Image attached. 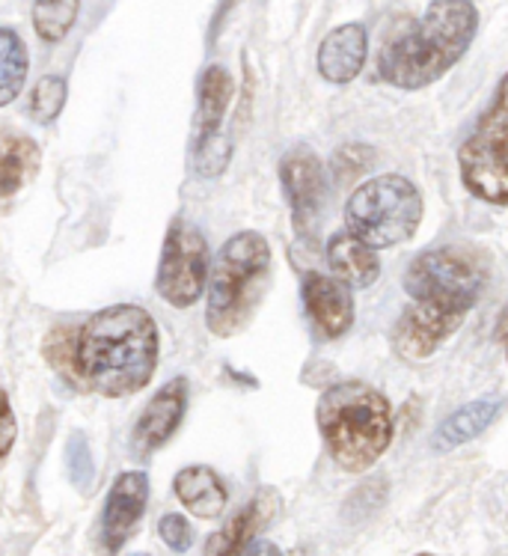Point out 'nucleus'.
Listing matches in <instances>:
<instances>
[{
    "label": "nucleus",
    "mask_w": 508,
    "mask_h": 556,
    "mask_svg": "<svg viewBox=\"0 0 508 556\" xmlns=\"http://www.w3.org/2000/svg\"><path fill=\"white\" fill-rule=\"evenodd\" d=\"M78 378L107 399L143 390L158 366V328L147 309L107 307L78 330L75 340Z\"/></svg>",
    "instance_id": "f257e3e1"
},
{
    "label": "nucleus",
    "mask_w": 508,
    "mask_h": 556,
    "mask_svg": "<svg viewBox=\"0 0 508 556\" xmlns=\"http://www.w3.org/2000/svg\"><path fill=\"white\" fill-rule=\"evenodd\" d=\"M479 10L461 0L429 3L422 18L398 30L378 54V75L398 90H422L443 78L473 46Z\"/></svg>",
    "instance_id": "f03ea898"
},
{
    "label": "nucleus",
    "mask_w": 508,
    "mask_h": 556,
    "mask_svg": "<svg viewBox=\"0 0 508 556\" xmlns=\"http://www.w3.org/2000/svg\"><path fill=\"white\" fill-rule=\"evenodd\" d=\"M318 432L342 470L363 473L393 443V408L381 390L363 381H339L328 387L316 408Z\"/></svg>",
    "instance_id": "7ed1b4c3"
},
{
    "label": "nucleus",
    "mask_w": 508,
    "mask_h": 556,
    "mask_svg": "<svg viewBox=\"0 0 508 556\" xmlns=\"http://www.w3.org/2000/svg\"><path fill=\"white\" fill-rule=\"evenodd\" d=\"M271 283V244L259 232H238L212 265L205 328L215 337H236L247 328Z\"/></svg>",
    "instance_id": "20e7f679"
},
{
    "label": "nucleus",
    "mask_w": 508,
    "mask_h": 556,
    "mask_svg": "<svg viewBox=\"0 0 508 556\" xmlns=\"http://www.w3.org/2000/svg\"><path fill=\"white\" fill-rule=\"evenodd\" d=\"M348 232L366 248L384 250L417 236L422 220V193L398 173L374 176L351 193L345 205Z\"/></svg>",
    "instance_id": "39448f33"
},
{
    "label": "nucleus",
    "mask_w": 508,
    "mask_h": 556,
    "mask_svg": "<svg viewBox=\"0 0 508 556\" xmlns=\"http://www.w3.org/2000/svg\"><path fill=\"white\" fill-rule=\"evenodd\" d=\"M458 167L467 191L494 205H508V75L494 102L458 149Z\"/></svg>",
    "instance_id": "423d86ee"
},
{
    "label": "nucleus",
    "mask_w": 508,
    "mask_h": 556,
    "mask_svg": "<svg viewBox=\"0 0 508 556\" xmlns=\"http://www.w3.org/2000/svg\"><path fill=\"white\" fill-rule=\"evenodd\" d=\"M487 280L485 256L473 248L446 244L426 250L405 271V292L414 301H437L473 309Z\"/></svg>",
    "instance_id": "0eeeda50"
},
{
    "label": "nucleus",
    "mask_w": 508,
    "mask_h": 556,
    "mask_svg": "<svg viewBox=\"0 0 508 556\" xmlns=\"http://www.w3.org/2000/svg\"><path fill=\"white\" fill-rule=\"evenodd\" d=\"M208 274H212V260H208L205 236L191 220L176 217L161 250L158 277H155L158 295L173 307H193L203 298Z\"/></svg>",
    "instance_id": "6e6552de"
},
{
    "label": "nucleus",
    "mask_w": 508,
    "mask_h": 556,
    "mask_svg": "<svg viewBox=\"0 0 508 556\" xmlns=\"http://www.w3.org/2000/svg\"><path fill=\"white\" fill-rule=\"evenodd\" d=\"M236 96V80L224 66L205 68L200 80V108L193 125V170L217 176L226 170L232 155V140L224 131V116Z\"/></svg>",
    "instance_id": "1a4fd4ad"
},
{
    "label": "nucleus",
    "mask_w": 508,
    "mask_h": 556,
    "mask_svg": "<svg viewBox=\"0 0 508 556\" xmlns=\"http://www.w3.org/2000/svg\"><path fill=\"white\" fill-rule=\"evenodd\" d=\"M470 309L455 304H437V301H414L402 313L393 330V349L402 361H426L461 328Z\"/></svg>",
    "instance_id": "9d476101"
},
{
    "label": "nucleus",
    "mask_w": 508,
    "mask_h": 556,
    "mask_svg": "<svg viewBox=\"0 0 508 556\" xmlns=\"http://www.w3.org/2000/svg\"><path fill=\"white\" fill-rule=\"evenodd\" d=\"M280 179L285 200L292 205L297 236L313 239L325 205V167L309 147L289 149L280 161Z\"/></svg>",
    "instance_id": "9b49d317"
},
{
    "label": "nucleus",
    "mask_w": 508,
    "mask_h": 556,
    "mask_svg": "<svg viewBox=\"0 0 508 556\" xmlns=\"http://www.w3.org/2000/svg\"><path fill=\"white\" fill-rule=\"evenodd\" d=\"M149 479L147 473H123L113 482L107 503L102 511V545L107 554H116L119 547L135 535L137 523L147 515Z\"/></svg>",
    "instance_id": "f8f14e48"
},
{
    "label": "nucleus",
    "mask_w": 508,
    "mask_h": 556,
    "mask_svg": "<svg viewBox=\"0 0 508 556\" xmlns=\"http://www.w3.org/2000/svg\"><path fill=\"white\" fill-rule=\"evenodd\" d=\"M185 405H188V384L181 378L161 387L158 393L149 399L147 410L140 414V420L135 426V438H131L135 455L147 458L149 453L164 446L173 438V432L179 429L181 417H185Z\"/></svg>",
    "instance_id": "ddd939ff"
},
{
    "label": "nucleus",
    "mask_w": 508,
    "mask_h": 556,
    "mask_svg": "<svg viewBox=\"0 0 508 556\" xmlns=\"http://www.w3.org/2000/svg\"><path fill=\"white\" fill-rule=\"evenodd\" d=\"M304 307L325 340L345 337L354 325V298L348 286L325 274L309 271L304 277Z\"/></svg>",
    "instance_id": "4468645a"
},
{
    "label": "nucleus",
    "mask_w": 508,
    "mask_h": 556,
    "mask_svg": "<svg viewBox=\"0 0 508 556\" xmlns=\"http://www.w3.org/2000/svg\"><path fill=\"white\" fill-rule=\"evenodd\" d=\"M277 509H280L277 491L262 489L244 509L238 511L236 518L226 521L224 530H217V533L208 539L205 556H244L247 554V547L253 545V539L259 535V530H265V527L274 521Z\"/></svg>",
    "instance_id": "2eb2a0df"
},
{
    "label": "nucleus",
    "mask_w": 508,
    "mask_h": 556,
    "mask_svg": "<svg viewBox=\"0 0 508 556\" xmlns=\"http://www.w3.org/2000/svg\"><path fill=\"white\" fill-rule=\"evenodd\" d=\"M369 51V34L363 24L333 27L318 46V75L330 84H348L360 75Z\"/></svg>",
    "instance_id": "dca6fc26"
},
{
    "label": "nucleus",
    "mask_w": 508,
    "mask_h": 556,
    "mask_svg": "<svg viewBox=\"0 0 508 556\" xmlns=\"http://www.w3.org/2000/svg\"><path fill=\"white\" fill-rule=\"evenodd\" d=\"M39 170V147L34 137L15 128H0V208L12 203Z\"/></svg>",
    "instance_id": "f3484780"
},
{
    "label": "nucleus",
    "mask_w": 508,
    "mask_h": 556,
    "mask_svg": "<svg viewBox=\"0 0 508 556\" xmlns=\"http://www.w3.org/2000/svg\"><path fill=\"white\" fill-rule=\"evenodd\" d=\"M328 262L339 283L348 289H369L381 274V262L372 248H366L360 239H354L351 232H336L328 241Z\"/></svg>",
    "instance_id": "a211bd4d"
},
{
    "label": "nucleus",
    "mask_w": 508,
    "mask_h": 556,
    "mask_svg": "<svg viewBox=\"0 0 508 556\" xmlns=\"http://www.w3.org/2000/svg\"><path fill=\"white\" fill-rule=\"evenodd\" d=\"M173 491L181 500V506L191 515H196V518H217L226 509V500H229L224 479L205 465L179 470L176 482H173Z\"/></svg>",
    "instance_id": "6ab92c4d"
},
{
    "label": "nucleus",
    "mask_w": 508,
    "mask_h": 556,
    "mask_svg": "<svg viewBox=\"0 0 508 556\" xmlns=\"http://www.w3.org/2000/svg\"><path fill=\"white\" fill-rule=\"evenodd\" d=\"M503 405H506V399L503 396L475 399L470 405H463V408H458L455 414H449V417L443 420L434 443H437L441 450H455V446H461V443L475 441L491 422L497 420Z\"/></svg>",
    "instance_id": "aec40b11"
},
{
    "label": "nucleus",
    "mask_w": 508,
    "mask_h": 556,
    "mask_svg": "<svg viewBox=\"0 0 508 556\" xmlns=\"http://www.w3.org/2000/svg\"><path fill=\"white\" fill-rule=\"evenodd\" d=\"M27 68H30V60H27L24 39L10 27H0V108L18 99L27 80Z\"/></svg>",
    "instance_id": "412c9836"
},
{
    "label": "nucleus",
    "mask_w": 508,
    "mask_h": 556,
    "mask_svg": "<svg viewBox=\"0 0 508 556\" xmlns=\"http://www.w3.org/2000/svg\"><path fill=\"white\" fill-rule=\"evenodd\" d=\"M78 18V3L75 0H42L34 7V27L36 34L42 36L46 42H60L66 39L72 30V24Z\"/></svg>",
    "instance_id": "4be33fe9"
},
{
    "label": "nucleus",
    "mask_w": 508,
    "mask_h": 556,
    "mask_svg": "<svg viewBox=\"0 0 508 556\" xmlns=\"http://www.w3.org/2000/svg\"><path fill=\"white\" fill-rule=\"evenodd\" d=\"M68 96V84L66 78H60V75H48L36 84L34 96H30V116H34L36 123H54L60 111H63V104H66Z\"/></svg>",
    "instance_id": "5701e85b"
},
{
    "label": "nucleus",
    "mask_w": 508,
    "mask_h": 556,
    "mask_svg": "<svg viewBox=\"0 0 508 556\" xmlns=\"http://www.w3.org/2000/svg\"><path fill=\"white\" fill-rule=\"evenodd\" d=\"M68 470H72V479L80 491H90L92 479H96V465H92L90 443L84 434H75L68 441Z\"/></svg>",
    "instance_id": "b1692460"
},
{
    "label": "nucleus",
    "mask_w": 508,
    "mask_h": 556,
    "mask_svg": "<svg viewBox=\"0 0 508 556\" xmlns=\"http://www.w3.org/2000/svg\"><path fill=\"white\" fill-rule=\"evenodd\" d=\"M48 361L66 375V378H78V366H75V340H68V328H56L51 342H48Z\"/></svg>",
    "instance_id": "393cba45"
},
{
    "label": "nucleus",
    "mask_w": 508,
    "mask_h": 556,
    "mask_svg": "<svg viewBox=\"0 0 508 556\" xmlns=\"http://www.w3.org/2000/svg\"><path fill=\"white\" fill-rule=\"evenodd\" d=\"M158 535L161 542H164L169 551H176V554H185L193 542L191 523L185 521L181 515H164L158 521Z\"/></svg>",
    "instance_id": "a878e982"
},
{
    "label": "nucleus",
    "mask_w": 508,
    "mask_h": 556,
    "mask_svg": "<svg viewBox=\"0 0 508 556\" xmlns=\"http://www.w3.org/2000/svg\"><path fill=\"white\" fill-rule=\"evenodd\" d=\"M15 434H18V422H15V414H12L10 396L0 393V462L10 455Z\"/></svg>",
    "instance_id": "bb28decb"
},
{
    "label": "nucleus",
    "mask_w": 508,
    "mask_h": 556,
    "mask_svg": "<svg viewBox=\"0 0 508 556\" xmlns=\"http://www.w3.org/2000/svg\"><path fill=\"white\" fill-rule=\"evenodd\" d=\"M244 556H282V551L277 545H271V542H253Z\"/></svg>",
    "instance_id": "cd10ccee"
},
{
    "label": "nucleus",
    "mask_w": 508,
    "mask_h": 556,
    "mask_svg": "<svg viewBox=\"0 0 508 556\" xmlns=\"http://www.w3.org/2000/svg\"><path fill=\"white\" fill-rule=\"evenodd\" d=\"M497 337H499V340H508V304H506V309H503V316H499V321H497Z\"/></svg>",
    "instance_id": "c85d7f7f"
},
{
    "label": "nucleus",
    "mask_w": 508,
    "mask_h": 556,
    "mask_svg": "<svg viewBox=\"0 0 508 556\" xmlns=\"http://www.w3.org/2000/svg\"><path fill=\"white\" fill-rule=\"evenodd\" d=\"M417 556H434V554H417Z\"/></svg>",
    "instance_id": "c756f323"
},
{
    "label": "nucleus",
    "mask_w": 508,
    "mask_h": 556,
    "mask_svg": "<svg viewBox=\"0 0 508 556\" xmlns=\"http://www.w3.org/2000/svg\"><path fill=\"white\" fill-rule=\"evenodd\" d=\"M137 556H149V554H137Z\"/></svg>",
    "instance_id": "7c9ffc66"
}]
</instances>
